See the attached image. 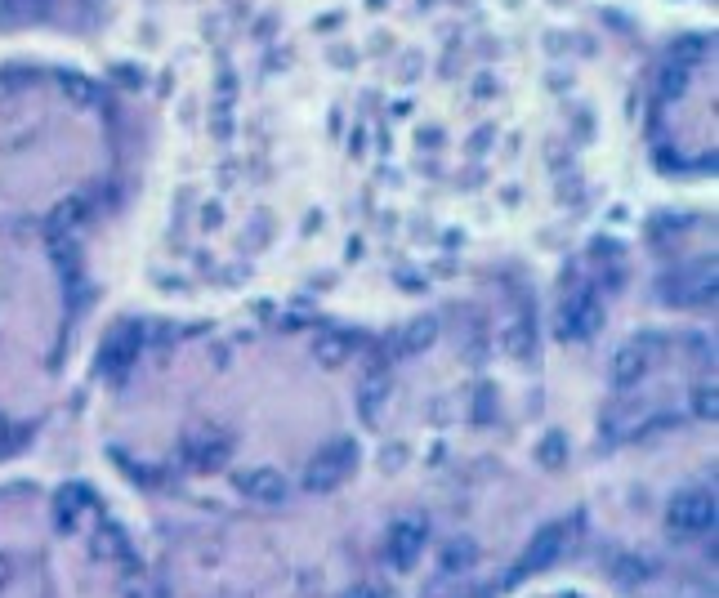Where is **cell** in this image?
Returning a JSON list of instances; mask_svg holds the SVG:
<instances>
[{
	"instance_id": "cell-1",
	"label": "cell",
	"mask_w": 719,
	"mask_h": 598,
	"mask_svg": "<svg viewBox=\"0 0 719 598\" xmlns=\"http://www.w3.org/2000/svg\"><path fill=\"white\" fill-rule=\"evenodd\" d=\"M666 523H670V532H679V536L711 532L715 527V496H706V491H684V496L670 500Z\"/></svg>"
},
{
	"instance_id": "cell-2",
	"label": "cell",
	"mask_w": 719,
	"mask_h": 598,
	"mask_svg": "<svg viewBox=\"0 0 719 598\" xmlns=\"http://www.w3.org/2000/svg\"><path fill=\"white\" fill-rule=\"evenodd\" d=\"M353 456H358V447H353V442H335V447L318 451V456L309 460V469H304V487H309V491L340 487L344 474L353 469Z\"/></svg>"
},
{
	"instance_id": "cell-3",
	"label": "cell",
	"mask_w": 719,
	"mask_h": 598,
	"mask_svg": "<svg viewBox=\"0 0 719 598\" xmlns=\"http://www.w3.org/2000/svg\"><path fill=\"white\" fill-rule=\"evenodd\" d=\"M577 540V523H550L541 527L532 540H527L523 558H519V572H541V567H550L554 558L563 554V549Z\"/></svg>"
},
{
	"instance_id": "cell-4",
	"label": "cell",
	"mask_w": 719,
	"mask_h": 598,
	"mask_svg": "<svg viewBox=\"0 0 719 598\" xmlns=\"http://www.w3.org/2000/svg\"><path fill=\"white\" fill-rule=\"evenodd\" d=\"M425 540H429V523L425 518H402V523L389 527L385 536V554L393 567H411L420 554H425Z\"/></svg>"
},
{
	"instance_id": "cell-5",
	"label": "cell",
	"mask_w": 719,
	"mask_h": 598,
	"mask_svg": "<svg viewBox=\"0 0 719 598\" xmlns=\"http://www.w3.org/2000/svg\"><path fill=\"white\" fill-rule=\"evenodd\" d=\"M188 460H193L197 469H215V465H224V456H228V438L219 429H210V424H201V429L188 433Z\"/></svg>"
},
{
	"instance_id": "cell-6",
	"label": "cell",
	"mask_w": 719,
	"mask_h": 598,
	"mask_svg": "<svg viewBox=\"0 0 719 598\" xmlns=\"http://www.w3.org/2000/svg\"><path fill=\"white\" fill-rule=\"evenodd\" d=\"M644 375H648V358L639 344H621V349L612 353V384H617V389H635Z\"/></svg>"
},
{
	"instance_id": "cell-7",
	"label": "cell",
	"mask_w": 719,
	"mask_h": 598,
	"mask_svg": "<svg viewBox=\"0 0 719 598\" xmlns=\"http://www.w3.org/2000/svg\"><path fill=\"white\" fill-rule=\"evenodd\" d=\"M242 491L260 505H277V500H286V478L277 469H251V474H242Z\"/></svg>"
},
{
	"instance_id": "cell-8",
	"label": "cell",
	"mask_w": 719,
	"mask_h": 598,
	"mask_svg": "<svg viewBox=\"0 0 719 598\" xmlns=\"http://www.w3.org/2000/svg\"><path fill=\"white\" fill-rule=\"evenodd\" d=\"M594 322H599V313H594L590 295H577V299L563 304V335H568V340H586L594 331Z\"/></svg>"
},
{
	"instance_id": "cell-9",
	"label": "cell",
	"mask_w": 719,
	"mask_h": 598,
	"mask_svg": "<svg viewBox=\"0 0 719 598\" xmlns=\"http://www.w3.org/2000/svg\"><path fill=\"white\" fill-rule=\"evenodd\" d=\"M85 505H90V496H85V487H67L54 496V527L59 532H76V523H81Z\"/></svg>"
},
{
	"instance_id": "cell-10",
	"label": "cell",
	"mask_w": 719,
	"mask_h": 598,
	"mask_svg": "<svg viewBox=\"0 0 719 598\" xmlns=\"http://www.w3.org/2000/svg\"><path fill=\"white\" fill-rule=\"evenodd\" d=\"M385 398H389V380H385V375H367V380L358 384V411H362V420H376L380 407H385Z\"/></svg>"
},
{
	"instance_id": "cell-11",
	"label": "cell",
	"mask_w": 719,
	"mask_h": 598,
	"mask_svg": "<svg viewBox=\"0 0 719 598\" xmlns=\"http://www.w3.org/2000/svg\"><path fill=\"white\" fill-rule=\"evenodd\" d=\"M134 349H139V326H126V331H117V340L108 344V353H103V366H108V371H121V366L134 358Z\"/></svg>"
},
{
	"instance_id": "cell-12",
	"label": "cell",
	"mask_w": 719,
	"mask_h": 598,
	"mask_svg": "<svg viewBox=\"0 0 719 598\" xmlns=\"http://www.w3.org/2000/svg\"><path fill=\"white\" fill-rule=\"evenodd\" d=\"M474 540H452V545L443 549V558H438V567H443V576H456V572H469L474 567Z\"/></svg>"
},
{
	"instance_id": "cell-13",
	"label": "cell",
	"mask_w": 719,
	"mask_h": 598,
	"mask_svg": "<svg viewBox=\"0 0 719 598\" xmlns=\"http://www.w3.org/2000/svg\"><path fill=\"white\" fill-rule=\"evenodd\" d=\"M434 335H438V322L434 317H420V322H411L407 326V353H416V349H425V344H434Z\"/></svg>"
},
{
	"instance_id": "cell-14",
	"label": "cell",
	"mask_w": 719,
	"mask_h": 598,
	"mask_svg": "<svg viewBox=\"0 0 719 598\" xmlns=\"http://www.w3.org/2000/svg\"><path fill=\"white\" fill-rule=\"evenodd\" d=\"M344 358H349V340H344V335H327V340L318 344L322 366H344Z\"/></svg>"
},
{
	"instance_id": "cell-15",
	"label": "cell",
	"mask_w": 719,
	"mask_h": 598,
	"mask_svg": "<svg viewBox=\"0 0 719 598\" xmlns=\"http://www.w3.org/2000/svg\"><path fill=\"white\" fill-rule=\"evenodd\" d=\"M94 549H99V554H126V540H121L117 527H103L99 540H94Z\"/></svg>"
},
{
	"instance_id": "cell-16",
	"label": "cell",
	"mask_w": 719,
	"mask_h": 598,
	"mask_svg": "<svg viewBox=\"0 0 719 598\" xmlns=\"http://www.w3.org/2000/svg\"><path fill=\"white\" fill-rule=\"evenodd\" d=\"M697 416L715 420V389H697Z\"/></svg>"
},
{
	"instance_id": "cell-17",
	"label": "cell",
	"mask_w": 719,
	"mask_h": 598,
	"mask_svg": "<svg viewBox=\"0 0 719 598\" xmlns=\"http://www.w3.org/2000/svg\"><path fill=\"white\" fill-rule=\"evenodd\" d=\"M14 442H18V438H14V429H9V420H0V456H5Z\"/></svg>"
},
{
	"instance_id": "cell-18",
	"label": "cell",
	"mask_w": 719,
	"mask_h": 598,
	"mask_svg": "<svg viewBox=\"0 0 719 598\" xmlns=\"http://www.w3.org/2000/svg\"><path fill=\"white\" fill-rule=\"evenodd\" d=\"M545 460H550V465H559V438L545 442Z\"/></svg>"
},
{
	"instance_id": "cell-19",
	"label": "cell",
	"mask_w": 719,
	"mask_h": 598,
	"mask_svg": "<svg viewBox=\"0 0 719 598\" xmlns=\"http://www.w3.org/2000/svg\"><path fill=\"white\" fill-rule=\"evenodd\" d=\"M349 598H380V590H371V585H358Z\"/></svg>"
}]
</instances>
